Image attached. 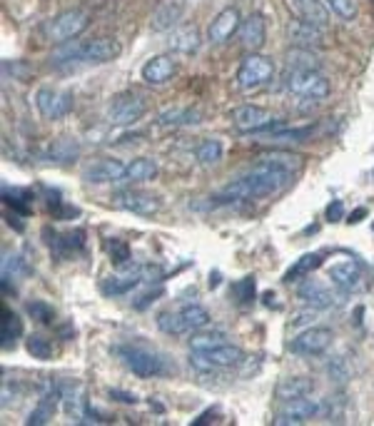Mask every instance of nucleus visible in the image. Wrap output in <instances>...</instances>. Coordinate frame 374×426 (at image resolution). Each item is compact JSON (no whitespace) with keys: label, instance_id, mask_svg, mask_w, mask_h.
Returning a JSON list of instances; mask_svg holds the SVG:
<instances>
[{"label":"nucleus","instance_id":"nucleus-18","mask_svg":"<svg viewBox=\"0 0 374 426\" xmlns=\"http://www.w3.org/2000/svg\"><path fill=\"white\" fill-rule=\"evenodd\" d=\"M265 40H267L265 15L252 13L250 18L242 20V25H240V43H242V48L250 50V53H257V50H262Z\"/></svg>","mask_w":374,"mask_h":426},{"label":"nucleus","instance_id":"nucleus-47","mask_svg":"<svg viewBox=\"0 0 374 426\" xmlns=\"http://www.w3.org/2000/svg\"><path fill=\"white\" fill-rule=\"evenodd\" d=\"M315 319H317V309L310 307V309H300V312L292 314L290 324L292 327H302V324H312Z\"/></svg>","mask_w":374,"mask_h":426},{"label":"nucleus","instance_id":"nucleus-4","mask_svg":"<svg viewBox=\"0 0 374 426\" xmlns=\"http://www.w3.org/2000/svg\"><path fill=\"white\" fill-rule=\"evenodd\" d=\"M123 53L120 43L115 38H93L85 45H75V40L70 43V48L60 50L58 58L65 60H83V63H110Z\"/></svg>","mask_w":374,"mask_h":426},{"label":"nucleus","instance_id":"nucleus-6","mask_svg":"<svg viewBox=\"0 0 374 426\" xmlns=\"http://www.w3.org/2000/svg\"><path fill=\"white\" fill-rule=\"evenodd\" d=\"M245 362V352L235 344H217V347L207 349V352H192L190 364L197 372H212V369H225V367H237Z\"/></svg>","mask_w":374,"mask_h":426},{"label":"nucleus","instance_id":"nucleus-8","mask_svg":"<svg viewBox=\"0 0 374 426\" xmlns=\"http://www.w3.org/2000/svg\"><path fill=\"white\" fill-rule=\"evenodd\" d=\"M232 125L237 133H275L282 128V120H275L257 105H240L232 110Z\"/></svg>","mask_w":374,"mask_h":426},{"label":"nucleus","instance_id":"nucleus-35","mask_svg":"<svg viewBox=\"0 0 374 426\" xmlns=\"http://www.w3.org/2000/svg\"><path fill=\"white\" fill-rule=\"evenodd\" d=\"M180 317L185 319L187 329L190 332H197V329H205L210 324V312L200 304H187V307L180 309Z\"/></svg>","mask_w":374,"mask_h":426},{"label":"nucleus","instance_id":"nucleus-50","mask_svg":"<svg viewBox=\"0 0 374 426\" xmlns=\"http://www.w3.org/2000/svg\"><path fill=\"white\" fill-rule=\"evenodd\" d=\"M163 297V289H153V292H148V294H143L140 297V302H135V309H145V307H150L153 302H158V299Z\"/></svg>","mask_w":374,"mask_h":426},{"label":"nucleus","instance_id":"nucleus-53","mask_svg":"<svg viewBox=\"0 0 374 426\" xmlns=\"http://www.w3.org/2000/svg\"><path fill=\"white\" fill-rule=\"evenodd\" d=\"M215 409H212V412H205V414H202V417L200 419H195V422H192V426H202V424H207V422H212V417H215Z\"/></svg>","mask_w":374,"mask_h":426},{"label":"nucleus","instance_id":"nucleus-21","mask_svg":"<svg viewBox=\"0 0 374 426\" xmlns=\"http://www.w3.org/2000/svg\"><path fill=\"white\" fill-rule=\"evenodd\" d=\"M287 3L292 5V10H295L300 20L320 25V28L330 25V8H327V3H322V0H287Z\"/></svg>","mask_w":374,"mask_h":426},{"label":"nucleus","instance_id":"nucleus-7","mask_svg":"<svg viewBox=\"0 0 374 426\" xmlns=\"http://www.w3.org/2000/svg\"><path fill=\"white\" fill-rule=\"evenodd\" d=\"M285 88L300 98H315L322 100L330 95V80L320 70H287Z\"/></svg>","mask_w":374,"mask_h":426},{"label":"nucleus","instance_id":"nucleus-52","mask_svg":"<svg viewBox=\"0 0 374 426\" xmlns=\"http://www.w3.org/2000/svg\"><path fill=\"white\" fill-rule=\"evenodd\" d=\"M365 217H367V207H357V210L352 212L350 220H347V222H350V225H357V222H362Z\"/></svg>","mask_w":374,"mask_h":426},{"label":"nucleus","instance_id":"nucleus-46","mask_svg":"<svg viewBox=\"0 0 374 426\" xmlns=\"http://www.w3.org/2000/svg\"><path fill=\"white\" fill-rule=\"evenodd\" d=\"M327 372H330V377L335 379V382H347V379H350V374H352L350 367H347L342 357L332 359V362L327 364Z\"/></svg>","mask_w":374,"mask_h":426},{"label":"nucleus","instance_id":"nucleus-29","mask_svg":"<svg viewBox=\"0 0 374 426\" xmlns=\"http://www.w3.org/2000/svg\"><path fill=\"white\" fill-rule=\"evenodd\" d=\"M322 267V255L320 252H312V255H302L300 260L295 262V265L290 267V270L285 272V280L282 282H300V280H307L310 277V272L320 270Z\"/></svg>","mask_w":374,"mask_h":426},{"label":"nucleus","instance_id":"nucleus-24","mask_svg":"<svg viewBox=\"0 0 374 426\" xmlns=\"http://www.w3.org/2000/svg\"><path fill=\"white\" fill-rule=\"evenodd\" d=\"M125 167L118 160H100L85 172V180L93 185H108V182H120L125 177Z\"/></svg>","mask_w":374,"mask_h":426},{"label":"nucleus","instance_id":"nucleus-54","mask_svg":"<svg viewBox=\"0 0 374 426\" xmlns=\"http://www.w3.org/2000/svg\"><path fill=\"white\" fill-rule=\"evenodd\" d=\"M8 225H13V230L23 232V222H18V215H8Z\"/></svg>","mask_w":374,"mask_h":426},{"label":"nucleus","instance_id":"nucleus-44","mask_svg":"<svg viewBox=\"0 0 374 426\" xmlns=\"http://www.w3.org/2000/svg\"><path fill=\"white\" fill-rule=\"evenodd\" d=\"M342 407H345V399L342 397H327L325 404H320V414L332 422H340L342 419Z\"/></svg>","mask_w":374,"mask_h":426},{"label":"nucleus","instance_id":"nucleus-9","mask_svg":"<svg viewBox=\"0 0 374 426\" xmlns=\"http://www.w3.org/2000/svg\"><path fill=\"white\" fill-rule=\"evenodd\" d=\"M148 113V103H145L143 95L138 93H120L113 98L108 110V118L113 125H120V128H128V125H135L143 115Z\"/></svg>","mask_w":374,"mask_h":426},{"label":"nucleus","instance_id":"nucleus-27","mask_svg":"<svg viewBox=\"0 0 374 426\" xmlns=\"http://www.w3.org/2000/svg\"><path fill=\"white\" fill-rule=\"evenodd\" d=\"M202 115L195 108H165L158 115L160 128H180V125H197Z\"/></svg>","mask_w":374,"mask_h":426},{"label":"nucleus","instance_id":"nucleus-45","mask_svg":"<svg viewBox=\"0 0 374 426\" xmlns=\"http://www.w3.org/2000/svg\"><path fill=\"white\" fill-rule=\"evenodd\" d=\"M315 135V125L310 128H297V130H285V133H275L272 140H290V142H302V140H310Z\"/></svg>","mask_w":374,"mask_h":426},{"label":"nucleus","instance_id":"nucleus-28","mask_svg":"<svg viewBox=\"0 0 374 426\" xmlns=\"http://www.w3.org/2000/svg\"><path fill=\"white\" fill-rule=\"evenodd\" d=\"M80 157V142L73 138H58L50 142L48 160L58 162V165H70Z\"/></svg>","mask_w":374,"mask_h":426},{"label":"nucleus","instance_id":"nucleus-34","mask_svg":"<svg viewBox=\"0 0 374 426\" xmlns=\"http://www.w3.org/2000/svg\"><path fill=\"white\" fill-rule=\"evenodd\" d=\"M195 157H197V162H200V165H205V167L217 165V162L222 160V142L212 140V138L202 140L200 145H197V150H195Z\"/></svg>","mask_w":374,"mask_h":426},{"label":"nucleus","instance_id":"nucleus-16","mask_svg":"<svg viewBox=\"0 0 374 426\" xmlns=\"http://www.w3.org/2000/svg\"><path fill=\"white\" fill-rule=\"evenodd\" d=\"M287 38H290V43L295 45V48H322V45L327 43L320 25H312L300 18L287 25Z\"/></svg>","mask_w":374,"mask_h":426},{"label":"nucleus","instance_id":"nucleus-20","mask_svg":"<svg viewBox=\"0 0 374 426\" xmlns=\"http://www.w3.org/2000/svg\"><path fill=\"white\" fill-rule=\"evenodd\" d=\"M118 205L128 212H135V215H155L160 210V202L158 197L148 195V192H140V190H125L118 192Z\"/></svg>","mask_w":374,"mask_h":426},{"label":"nucleus","instance_id":"nucleus-48","mask_svg":"<svg viewBox=\"0 0 374 426\" xmlns=\"http://www.w3.org/2000/svg\"><path fill=\"white\" fill-rule=\"evenodd\" d=\"M325 217L332 222V225L345 220V205H342V200H332L330 205H327V210H325Z\"/></svg>","mask_w":374,"mask_h":426},{"label":"nucleus","instance_id":"nucleus-5","mask_svg":"<svg viewBox=\"0 0 374 426\" xmlns=\"http://www.w3.org/2000/svg\"><path fill=\"white\" fill-rule=\"evenodd\" d=\"M272 75H275V63H272L267 55L250 53L245 55V60H242L240 68H237L235 80H237V88L250 93V90H257L270 83Z\"/></svg>","mask_w":374,"mask_h":426},{"label":"nucleus","instance_id":"nucleus-51","mask_svg":"<svg viewBox=\"0 0 374 426\" xmlns=\"http://www.w3.org/2000/svg\"><path fill=\"white\" fill-rule=\"evenodd\" d=\"M110 399H115V402L120 404H135L138 402V397H135L133 392H123V389H110Z\"/></svg>","mask_w":374,"mask_h":426},{"label":"nucleus","instance_id":"nucleus-19","mask_svg":"<svg viewBox=\"0 0 374 426\" xmlns=\"http://www.w3.org/2000/svg\"><path fill=\"white\" fill-rule=\"evenodd\" d=\"M178 73V63L173 55H155L143 65V80L148 85H165L175 78Z\"/></svg>","mask_w":374,"mask_h":426},{"label":"nucleus","instance_id":"nucleus-43","mask_svg":"<svg viewBox=\"0 0 374 426\" xmlns=\"http://www.w3.org/2000/svg\"><path fill=\"white\" fill-rule=\"evenodd\" d=\"M3 73L10 75L13 80H20V83H25V80L33 78V70H30V65L20 63V60H5V63H3Z\"/></svg>","mask_w":374,"mask_h":426},{"label":"nucleus","instance_id":"nucleus-40","mask_svg":"<svg viewBox=\"0 0 374 426\" xmlns=\"http://www.w3.org/2000/svg\"><path fill=\"white\" fill-rule=\"evenodd\" d=\"M25 312H28L30 319H35V322H40V324H53L55 322V309L50 307V304L40 302V299H33V302L25 304Z\"/></svg>","mask_w":374,"mask_h":426},{"label":"nucleus","instance_id":"nucleus-31","mask_svg":"<svg viewBox=\"0 0 374 426\" xmlns=\"http://www.w3.org/2000/svg\"><path fill=\"white\" fill-rule=\"evenodd\" d=\"M20 337H23V322L18 319V314L3 307V322H0V344H3V349H13L15 339Z\"/></svg>","mask_w":374,"mask_h":426},{"label":"nucleus","instance_id":"nucleus-37","mask_svg":"<svg viewBox=\"0 0 374 426\" xmlns=\"http://www.w3.org/2000/svg\"><path fill=\"white\" fill-rule=\"evenodd\" d=\"M3 200L5 205H10V210H15L20 217L30 215V192L18 190V187H3Z\"/></svg>","mask_w":374,"mask_h":426},{"label":"nucleus","instance_id":"nucleus-33","mask_svg":"<svg viewBox=\"0 0 374 426\" xmlns=\"http://www.w3.org/2000/svg\"><path fill=\"white\" fill-rule=\"evenodd\" d=\"M225 342V332H220V329H210V332H202V329H197V332H192L190 337V349L192 352H207V349L217 347V344Z\"/></svg>","mask_w":374,"mask_h":426},{"label":"nucleus","instance_id":"nucleus-42","mask_svg":"<svg viewBox=\"0 0 374 426\" xmlns=\"http://www.w3.org/2000/svg\"><path fill=\"white\" fill-rule=\"evenodd\" d=\"M325 3H327V8L337 15V18L347 20V23L357 18V3L355 0H325Z\"/></svg>","mask_w":374,"mask_h":426},{"label":"nucleus","instance_id":"nucleus-38","mask_svg":"<svg viewBox=\"0 0 374 426\" xmlns=\"http://www.w3.org/2000/svg\"><path fill=\"white\" fill-rule=\"evenodd\" d=\"M158 327H160V332L173 334V337H183V334H190V329H187L185 319L180 317V312H163L158 317Z\"/></svg>","mask_w":374,"mask_h":426},{"label":"nucleus","instance_id":"nucleus-2","mask_svg":"<svg viewBox=\"0 0 374 426\" xmlns=\"http://www.w3.org/2000/svg\"><path fill=\"white\" fill-rule=\"evenodd\" d=\"M118 354L123 359V364L140 379H153V377H163V374H170L173 367L168 364V359L158 352H150V349L143 347H118Z\"/></svg>","mask_w":374,"mask_h":426},{"label":"nucleus","instance_id":"nucleus-39","mask_svg":"<svg viewBox=\"0 0 374 426\" xmlns=\"http://www.w3.org/2000/svg\"><path fill=\"white\" fill-rule=\"evenodd\" d=\"M232 292H235V299L240 307H250L252 302H255V277H245V280L235 282L232 284Z\"/></svg>","mask_w":374,"mask_h":426},{"label":"nucleus","instance_id":"nucleus-3","mask_svg":"<svg viewBox=\"0 0 374 426\" xmlns=\"http://www.w3.org/2000/svg\"><path fill=\"white\" fill-rule=\"evenodd\" d=\"M90 25V13L85 8H70L63 10L60 15H55L48 25H45V35H48L50 43H73L80 33Z\"/></svg>","mask_w":374,"mask_h":426},{"label":"nucleus","instance_id":"nucleus-14","mask_svg":"<svg viewBox=\"0 0 374 426\" xmlns=\"http://www.w3.org/2000/svg\"><path fill=\"white\" fill-rule=\"evenodd\" d=\"M240 25H242L240 10H237V8H225L222 13H217V18L212 20L210 28H207V40H210V43H215V45L227 43L232 35L240 33Z\"/></svg>","mask_w":374,"mask_h":426},{"label":"nucleus","instance_id":"nucleus-17","mask_svg":"<svg viewBox=\"0 0 374 426\" xmlns=\"http://www.w3.org/2000/svg\"><path fill=\"white\" fill-rule=\"evenodd\" d=\"M185 10H187L185 0H163V3L155 8L153 18H150V28H153L155 33H165V30L175 28V25L183 20Z\"/></svg>","mask_w":374,"mask_h":426},{"label":"nucleus","instance_id":"nucleus-25","mask_svg":"<svg viewBox=\"0 0 374 426\" xmlns=\"http://www.w3.org/2000/svg\"><path fill=\"white\" fill-rule=\"evenodd\" d=\"M200 30L195 28V25H180V28H175L173 33H170V50H175V53H197L200 50Z\"/></svg>","mask_w":374,"mask_h":426},{"label":"nucleus","instance_id":"nucleus-49","mask_svg":"<svg viewBox=\"0 0 374 426\" xmlns=\"http://www.w3.org/2000/svg\"><path fill=\"white\" fill-rule=\"evenodd\" d=\"M140 277H143V282H160L163 270L158 265H143L140 267Z\"/></svg>","mask_w":374,"mask_h":426},{"label":"nucleus","instance_id":"nucleus-11","mask_svg":"<svg viewBox=\"0 0 374 426\" xmlns=\"http://www.w3.org/2000/svg\"><path fill=\"white\" fill-rule=\"evenodd\" d=\"M332 329L327 327H310L307 332H302L297 339L290 342V352L297 357H320L330 349L332 344Z\"/></svg>","mask_w":374,"mask_h":426},{"label":"nucleus","instance_id":"nucleus-41","mask_svg":"<svg viewBox=\"0 0 374 426\" xmlns=\"http://www.w3.org/2000/svg\"><path fill=\"white\" fill-rule=\"evenodd\" d=\"M108 252H110V260L115 262V267H123L128 265V262H133V252H130V245L123 240H110L108 245Z\"/></svg>","mask_w":374,"mask_h":426},{"label":"nucleus","instance_id":"nucleus-10","mask_svg":"<svg viewBox=\"0 0 374 426\" xmlns=\"http://www.w3.org/2000/svg\"><path fill=\"white\" fill-rule=\"evenodd\" d=\"M35 108L45 120H60L73 110V93L68 90H53V88H40L35 93Z\"/></svg>","mask_w":374,"mask_h":426},{"label":"nucleus","instance_id":"nucleus-1","mask_svg":"<svg viewBox=\"0 0 374 426\" xmlns=\"http://www.w3.org/2000/svg\"><path fill=\"white\" fill-rule=\"evenodd\" d=\"M295 170H300V157L285 155V152H272V155L262 157L247 175H242L240 180L222 187L217 200L237 202V200H257V197L275 195L277 190H282L290 182Z\"/></svg>","mask_w":374,"mask_h":426},{"label":"nucleus","instance_id":"nucleus-15","mask_svg":"<svg viewBox=\"0 0 374 426\" xmlns=\"http://www.w3.org/2000/svg\"><path fill=\"white\" fill-rule=\"evenodd\" d=\"M140 267L143 265H135V262H128V265L118 267L120 275L108 277V280L103 282V287H100L103 289V294H110V297H123V294L133 292V289L143 282V277H140Z\"/></svg>","mask_w":374,"mask_h":426},{"label":"nucleus","instance_id":"nucleus-22","mask_svg":"<svg viewBox=\"0 0 374 426\" xmlns=\"http://www.w3.org/2000/svg\"><path fill=\"white\" fill-rule=\"evenodd\" d=\"M312 392H315V382H312L310 377H287V379H280L275 387V397L280 399V402L310 397Z\"/></svg>","mask_w":374,"mask_h":426},{"label":"nucleus","instance_id":"nucleus-13","mask_svg":"<svg viewBox=\"0 0 374 426\" xmlns=\"http://www.w3.org/2000/svg\"><path fill=\"white\" fill-rule=\"evenodd\" d=\"M315 417H320V404H317L315 399L300 397V399H290V402H285V407L277 412L275 424L277 426L307 424L310 419H315Z\"/></svg>","mask_w":374,"mask_h":426},{"label":"nucleus","instance_id":"nucleus-12","mask_svg":"<svg viewBox=\"0 0 374 426\" xmlns=\"http://www.w3.org/2000/svg\"><path fill=\"white\" fill-rule=\"evenodd\" d=\"M297 297L307 304V307H315V309H335L342 304V297L337 292H332L330 287H325L322 282L317 280H302L300 287H297Z\"/></svg>","mask_w":374,"mask_h":426},{"label":"nucleus","instance_id":"nucleus-32","mask_svg":"<svg viewBox=\"0 0 374 426\" xmlns=\"http://www.w3.org/2000/svg\"><path fill=\"white\" fill-rule=\"evenodd\" d=\"M287 70H317L320 68V58L312 53V48H292L287 50Z\"/></svg>","mask_w":374,"mask_h":426},{"label":"nucleus","instance_id":"nucleus-23","mask_svg":"<svg viewBox=\"0 0 374 426\" xmlns=\"http://www.w3.org/2000/svg\"><path fill=\"white\" fill-rule=\"evenodd\" d=\"M330 280L342 292H355L362 284V272L355 262H340V265L330 267Z\"/></svg>","mask_w":374,"mask_h":426},{"label":"nucleus","instance_id":"nucleus-30","mask_svg":"<svg viewBox=\"0 0 374 426\" xmlns=\"http://www.w3.org/2000/svg\"><path fill=\"white\" fill-rule=\"evenodd\" d=\"M158 177V162L150 157H138L125 167V182H150Z\"/></svg>","mask_w":374,"mask_h":426},{"label":"nucleus","instance_id":"nucleus-26","mask_svg":"<svg viewBox=\"0 0 374 426\" xmlns=\"http://www.w3.org/2000/svg\"><path fill=\"white\" fill-rule=\"evenodd\" d=\"M58 402H60V389L58 387H50L48 392L40 397L38 407L30 412L28 417V424L30 426H43V424H50V419L55 417V409H58Z\"/></svg>","mask_w":374,"mask_h":426},{"label":"nucleus","instance_id":"nucleus-36","mask_svg":"<svg viewBox=\"0 0 374 426\" xmlns=\"http://www.w3.org/2000/svg\"><path fill=\"white\" fill-rule=\"evenodd\" d=\"M25 352L30 354L33 359H40V362H48L53 357V342L43 334H30L25 339Z\"/></svg>","mask_w":374,"mask_h":426}]
</instances>
